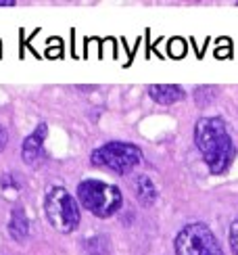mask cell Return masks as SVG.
I'll return each mask as SVG.
<instances>
[{"mask_svg": "<svg viewBox=\"0 0 238 255\" xmlns=\"http://www.w3.org/2000/svg\"><path fill=\"white\" fill-rule=\"evenodd\" d=\"M194 142L211 174H224L230 167L236 148L222 118H201L194 126Z\"/></svg>", "mask_w": 238, "mask_h": 255, "instance_id": "6da1fadb", "label": "cell"}, {"mask_svg": "<svg viewBox=\"0 0 238 255\" xmlns=\"http://www.w3.org/2000/svg\"><path fill=\"white\" fill-rule=\"evenodd\" d=\"M78 199L84 209L96 218H111L121 207V190L101 180H84L78 186Z\"/></svg>", "mask_w": 238, "mask_h": 255, "instance_id": "7a4b0ae2", "label": "cell"}, {"mask_svg": "<svg viewBox=\"0 0 238 255\" xmlns=\"http://www.w3.org/2000/svg\"><path fill=\"white\" fill-rule=\"evenodd\" d=\"M44 211L50 226L59 232H73L80 226V205L67 188L55 186L48 190Z\"/></svg>", "mask_w": 238, "mask_h": 255, "instance_id": "3957f363", "label": "cell"}, {"mask_svg": "<svg viewBox=\"0 0 238 255\" xmlns=\"http://www.w3.org/2000/svg\"><path fill=\"white\" fill-rule=\"evenodd\" d=\"M174 247L176 255H224V249L215 239L213 230L203 222L184 226L178 232Z\"/></svg>", "mask_w": 238, "mask_h": 255, "instance_id": "277c9868", "label": "cell"}, {"mask_svg": "<svg viewBox=\"0 0 238 255\" xmlns=\"http://www.w3.org/2000/svg\"><path fill=\"white\" fill-rule=\"evenodd\" d=\"M142 161V151L132 142H107L92 151V163L107 169H113L117 174H127Z\"/></svg>", "mask_w": 238, "mask_h": 255, "instance_id": "5b68a950", "label": "cell"}, {"mask_svg": "<svg viewBox=\"0 0 238 255\" xmlns=\"http://www.w3.org/2000/svg\"><path fill=\"white\" fill-rule=\"evenodd\" d=\"M46 134H48V126L46 124H38L36 130L23 140V146H21V157H23V161L27 165L36 163L38 159L42 157V146H44Z\"/></svg>", "mask_w": 238, "mask_h": 255, "instance_id": "8992f818", "label": "cell"}, {"mask_svg": "<svg viewBox=\"0 0 238 255\" xmlns=\"http://www.w3.org/2000/svg\"><path fill=\"white\" fill-rule=\"evenodd\" d=\"M148 92L150 99L161 105H174L184 99V88L176 86V84H157V86H150Z\"/></svg>", "mask_w": 238, "mask_h": 255, "instance_id": "52a82bcc", "label": "cell"}, {"mask_svg": "<svg viewBox=\"0 0 238 255\" xmlns=\"http://www.w3.org/2000/svg\"><path fill=\"white\" fill-rule=\"evenodd\" d=\"M8 235H10V239H15V241H25L27 235H29V222H27L25 211L21 209V207L13 209V214H10Z\"/></svg>", "mask_w": 238, "mask_h": 255, "instance_id": "ba28073f", "label": "cell"}, {"mask_svg": "<svg viewBox=\"0 0 238 255\" xmlns=\"http://www.w3.org/2000/svg\"><path fill=\"white\" fill-rule=\"evenodd\" d=\"M136 197L142 205H153L157 201V188L153 184V180L148 176H138L136 180Z\"/></svg>", "mask_w": 238, "mask_h": 255, "instance_id": "9c48e42d", "label": "cell"}, {"mask_svg": "<svg viewBox=\"0 0 238 255\" xmlns=\"http://www.w3.org/2000/svg\"><path fill=\"white\" fill-rule=\"evenodd\" d=\"M230 247H232L234 255H238V218L232 222V226H230Z\"/></svg>", "mask_w": 238, "mask_h": 255, "instance_id": "30bf717a", "label": "cell"}, {"mask_svg": "<svg viewBox=\"0 0 238 255\" xmlns=\"http://www.w3.org/2000/svg\"><path fill=\"white\" fill-rule=\"evenodd\" d=\"M169 52H171L174 57H182L184 52H186V46H184L182 40H171V42H169Z\"/></svg>", "mask_w": 238, "mask_h": 255, "instance_id": "8fae6325", "label": "cell"}, {"mask_svg": "<svg viewBox=\"0 0 238 255\" xmlns=\"http://www.w3.org/2000/svg\"><path fill=\"white\" fill-rule=\"evenodd\" d=\"M6 142H8V134H6V130H4V128L0 126V151H4Z\"/></svg>", "mask_w": 238, "mask_h": 255, "instance_id": "7c38bea8", "label": "cell"}, {"mask_svg": "<svg viewBox=\"0 0 238 255\" xmlns=\"http://www.w3.org/2000/svg\"><path fill=\"white\" fill-rule=\"evenodd\" d=\"M0 6H15V0H0Z\"/></svg>", "mask_w": 238, "mask_h": 255, "instance_id": "4fadbf2b", "label": "cell"}]
</instances>
